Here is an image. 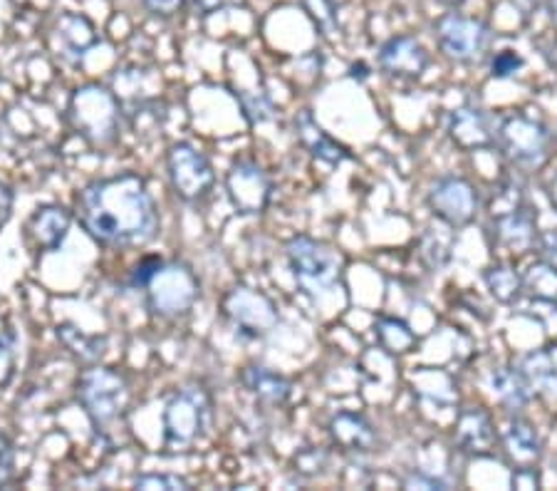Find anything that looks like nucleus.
Listing matches in <instances>:
<instances>
[{
  "instance_id": "423d86ee",
  "label": "nucleus",
  "mask_w": 557,
  "mask_h": 491,
  "mask_svg": "<svg viewBox=\"0 0 557 491\" xmlns=\"http://www.w3.org/2000/svg\"><path fill=\"white\" fill-rule=\"evenodd\" d=\"M436 38L446 58L469 65L486 58L493 35L488 25L475 17L448 13L436 23Z\"/></svg>"
},
{
  "instance_id": "aec40b11",
  "label": "nucleus",
  "mask_w": 557,
  "mask_h": 491,
  "mask_svg": "<svg viewBox=\"0 0 557 491\" xmlns=\"http://www.w3.org/2000/svg\"><path fill=\"white\" fill-rule=\"evenodd\" d=\"M503 442L510 457L523 467H530L541 459V437H537L535 427L523 422V419H513L503 432Z\"/></svg>"
},
{
  "instance_id": "bb28decb",
  "label": "nucleus",
  "mask_w": 557,
  "mask_h": 491,
  "mask_svg": "<svg viewBox=\"0 0 557 491\" xmlns=\"http://www.w3.org/2000/svg\"><path fill=\"white\" fill-rule=\"evenodd\" d=\"M486 283L493 296H496L500 303H510L518 298V293L523 291V285H520V275L513 271V268L508 266H493L488 268L486 273Z\"/></svg>"
},
{
  "instance_id": "c9c22d12",
  "label": "nucleus",
  "mask_w": 557,
  "mask_h": 491,
  "mask_svg": "<svg viewBox=\"0 0 557 491\" xmlns=\"http://www.w3.org/2000/svg\"><path fill=\"white\" fill-rule=\"evenodd\" d=\"M144 5L157 15H174L184 5V0H144Z\"/></svg>"
},
{
  "instance_id": "c756f323",
  "label": "nucleus",
  "mask_w": 557,
  "mask_h": 491,
  "mask_svg": "<svg viewBox=\"0 0 557 491\" xmlns=\"http://www.w3.org/2000/svg\"><path fill=\"white\" fill-rule=\"evenodd\" d=\"M525 62L523 58L518 56L513 50H500L496 58L491 62V75L498 77V79H506V77H513L520 67H523Z\"/></svg>"
},
{
  "instance_id": "c85d7f7f",
  "label": "nucleus",
  "mask_w": 557,
  "mask_h": 491,
  "mask_svg": "<svg viewBox=\"0 0 557 491\" xmlns=\"http://www.w3.org/2000/svg\"><path fill=\"white\" fill-rule=\"evenodd\" d=\"M520 207H525L523 204V192H520V186L516 182H506L500 184L496 192H493V199H491V213L493 219L503 217V213H510Z\"/></svg>"
},
{
  "instance_id": "412c9836",
  "label": "nucleus",
  "mask_w": 557,
  "mask_h": 491,
  "mask_svg": "<svg viewBox=\"0 0 557 491\" xmlns=\"http://www.w3.org/2000/svg\"><path fill=\"white\" fill-rule=\"evenodd\" d=\"M491 390L508 409H523L530 400L525 375L516 368H496L491 372Z\"/></svg>"
},
{
  "instance_id": "20e7f679",
  "label": "nucleus",
  "mask_w": 557,
  "mask_h": 491,
  "mask_svg": "<svg viewBox=\"0 0 557 491\" xmlns=\"http://www.w3.org/2000/svg\"><path fill=\"white\" fill-rule=\"evenodd\" d=\"M79 400H83L97 430L107 432V427L120 422L124 409H127L129 390L127 382L112 370H87L79 380Z\"/></svg>"
},
{
  "instance_id": "7ed1b4c3",
  "label": "nucleus",
  "mask_w": 557,
  "mask_h": 491,
  "mask_svg": "<svg viewBox=\"0 0 557 491\" xmlns=\"http://www.w3.org/2000/svg\"><path fill=\"white\" fill-rule=\"evenodd\" d=\"M211 400L201 388H186L169 402L164 413V440L169 450L191 446L209 430Z\"/></svg>"
},
{
  "instance_id": "58836bf2",
  "label": "nucleus",
  "mask_w": 557,
  "mask_h": 491,
  "mask_svg": "<svg viewBox=\"0 0 557 491\" xmlns=\"http://www.w3.org/2000/svg\"><path fill=\"white\" fill-rule=\"evenodd\" d=\"M188 5L194 8V11H199V13H203V15H209L213 8H219V3L221 0H186Z\"/></svg>"
},
{
  "instance_id": "b1692460",
  "label": "nucleus",
  "mask_w": 557,
  "mask_h": 491,
  "mask_svg": "<svg viewBox=\"0 0 557 491\" xmlns=\"http://www.w3.org/2000/svg\"><path fill=\"white\" fill-rule=\"evenodd\" d=\"M520 372L525 375L530 390L537 388L541 392H550L557 395V365L550 353H533L525 357Z\"/></svg>"
},
{
  "instance_id": "a878e982",
  "label": "nucleus",
  "mask_w": 557,
  "mask_h": 491,
  "mask_svg": "<svg viewBox=\"0 0 557 491\" xmlns=\"http://www.w3.org/2000/svg\"><path fill=\"white\" fill-rule=\"evenodd\" d=\"M454 236L448 229H426L424 238H421V256L431 268H442L448 256H451Z\"/></svg>"
},
{
  "instance_id": "473e14b6",
  "label": "nucleus",
  "mask_w": 557,
  "mask_h": 491,
  "mask_svg": "<svg viewBox=\"0 0 557 491\" xmlns=\"http://www.w3.org/2000/svg\"><path fill=\"white\" fill-rule=\"evenodd\" d=\"M13 467H15L13 444L8 442V437L0 434V487H5L8 481L13 479Z\"/></svg>"
},
{
  "instance_id": "37998d69",
  "label": "nucleus",
  "mask_w": 557,
  "mask_h": 491,
  "mask_svg": "<svg viewBox=\"0 0 557 491\" xmlns=\"http://www.w3.org/2000/svg\"><path fill=\"white\" fill-rule=\"evenodd\" d=\"M550 17H553V23L557 25V0H550Z\"/></svg>"
},
{
  "instance_id": "dca6fc26",
  "label": "nucleus",
  "mask_w": 557,
  "mask_h": 491,
  "mask_svg": "<svg viewBox=\"0 0 557 491\" xmlns=\"http://www.w3.org/2000/svg\"><path fill=\"white\" fill-rule=\"evenodd\" d=\"M493 440H496V432H493L488 415L481 413V409H469L458 419L456 442L463 452L475 454V457H486V454L493 452Z\"/></svg>"
},
{
  "instance_id": "a19ab883",
  "label": "nucleus",
  "mask_w": 557,
  "mask_h": 491,
  "mask_svg": "<svg viewBox=\"0 0 557 491\" xmlns=\"http://www.w3.org/2000/svg\"><path fill=\"white\" fill-rule=\"evenodd\" d=\"M547 196H550L553 209L557 211V174L550 179V184H547Z\"/></svg>"
},
{
  "instance_id": "4c0bfd02",
  "label": "nucleus",
  "mask_w": 557,
  "mask_h": 491,
  "mask_svg": "<svg viewBox=\"0 0 557 491\" xmlns=\"http://www.w3.org/2000/svg\"><path fill=\"white\" fill-rule=\"evenodd\" d=\"M11 209H13V196L8 192V186L0 182V226H3L8 217H11Z\"/></svg>"
},
{
  "instance_id": "9d476101",
  "label": "nucleus",
  "mask_w": 557,
  "mask_h": 491,
  "mask_svg": "<svg viewBox=\"0 0 557 491\" xmlns=\"http://www.w3.org/2000/svg\"><path fill=\"white\" fill-rule=\"evenodd\" d=\"M70 112L77 130L92 142L110 139L116 127V114H120L114 97L100 87L79 89L75 100H72Z\"/></svg>"
},
{
  "instance_id": "f257e3e1",
  "label": "nucleus",
  "mask_w": 557,
  "mask_h": 491,
  "mask_svg": "<svg viewBox=\"0 0 557 491\" xmlns=\"http://www.w3.org/2000/svg\"><path fill=\"white\" fill-rule=\"evenodd\" d=\"M77 213L87 234L104 246H141L159 231L154 199L137 174L89 184L77 196Z\"/></svg>"
},
{
  "instance_id": "f8f14e48",
  "label": "nucleus",
  "mask_w": 557,
  "mask_h": 491,
  "mask_svg": "<svg viewBox=\"0 0 557 491\" xmlns=\"http://www.w3.org/2000/svg\"><path fill=\"white\" fill-rule=\"evenodd\" d=\"M228 194L233 207L244 213H260L268 201H271V182L263 174V169H258L250 162H240L228 172Z\"/></svg>"
},
{
  "instance_id": "39448f33",
  "label": "nucleus",
  "mask_w": 557,
  "mask_h": 491,
  "mask_svg": "<svg viewBox=\"0 0 557 491\" xmlns=\"http://www.w3.org/2000/svg\"><path fill=\"white\" fill-rule=\"evenodd\" d=\"M496 142L510 162L525 169L541 167L550 151V134L528 114H510L500 122Z\"/></svg>"
},
{
  "instance_id": "72a5a7b5",
  "label": "nucleus",
  "mask_w": 557,
  "mask_h": 491,
  "mask_svg": "<svg viewBox=\"0 0 557 491\" xmlns=\"http://www.w3.org/2000/svg\"><path fill=\"white\" fill-rule=\"evenodd\" d=\"M161 266H164V263H161L159 258H144V261H141L137 268H134L132 283H134V285H139V289H147L149 281L154 279V275H157V271H159Z\"/></svg>"
},
{
  "instance_id": "4468645a",
  "label": "nucleus",
  "mask_w": 557,
  "mask_h": 491,
  "mask_svg": "<svg viewBox=\"0 0 557 491\" xmlns=\"http://www.w3.org/2000/svg\"><path fill=\"white\" fill-rule=\"evenodd\" d=\"M448 134H451L454 145L466 151L491 147L496 142V130L493 122L481 107H461L451 114L448 122Z\"/></svg>"
},
{
  "instance_id": "393cba45",
  "label": "nucleus",
  "mask_w": 557,
  "mask_h": 491,
  "mask_svg": "<svg viewBox=\"0 0 557 491\" xmlns=\"http://www.w3.org/2000/svg\"><path fill=\"white\" fill-rule=\"evenodd\" d=\"M376 337H380L382 347H386L389 353H409L417 343V335L411 333V328L392 318H382L376 323Z\"/></svg>"
},
{
  "instance_id": "c03bdc74",
  "label": "nucleus",
  "mask_w": 557,
  "mask_h": 491,
  "mask_svg": "<svg viewBox=\"0 0 557 491\" xmlns=\"http://www.w3.org/2000/svg\"><path fill=\"white\" fill-rule=\"evenodd\" d=\"M444 3H448V5H461V3H466V0H444Z\"/></svg>"
},
{
  "instance_id": "9b49d317",
  "label": "nucleus",
  "mask_w": 557,
  "mask_h": 491,
  "mask_svg": "<svg viewBox=\"0 0 557 491\" xmlns=\"http://www.w3.org/2000/svg\"><path fill=\"white\" fill-rule=\"evenodd\" d=\"M429 207L448 226H463L469 223L479 207V194L466 179L446 176L438 179L429 194Z\"/></svg>"
},
{
  "instance_id": "cd10ccee",
  "label": "nucleus",
  "mask_w": 557,
  "mask_h": 491,
  "mask_svg": "<svg viewBox=\"0 0 557 491\" xmlns=\"http://www.w3.org/2000/svg\"><path fill=\"white\" fill-rule=\"evenodd\" d=\"M58 33H60L62 40L72 42V48H75L79 56H83V50H87L95 40L92 25H89L85 17H79V15H62L60 25H58Z\"/></svg>"
},
{
  "instance_id": "f03ea898",
  "label": "nucleus",
  "mask_w": 557,
  "mask_h": 491,
  "mask_svg": "<svg viewBox=\"0 0 557 491\" xmlns=\"http://www.w3.org/2000/svg\"><path fill=\"white\" fill-rule=\"evenodd\" d=\"M287 261H290L295 281L302 285V291L312 293V296L335 289L339 275H343V258H339V254L314 238H293L287 244Z\"/></svg>"
},
{
  "instance_id": "6e6552de",
  "label": "nucleus",
  "mask_w": 557,
  "mask_h": 491,
  "mask_svg": "<svg viewBox=\"0 0 557 491\" xmlns=\"http://www.w3.org/2000/svg\"><path fill=\"white\" fill-rule=\"evenodd\" d=\"M147 289L151 308L161 316H182L199 298V283L186 266H161Z\"/></svg>"
},
{
  "instance_id": "a211bd4d",
  "label": "nucleus",
  "mask_w": 557,
  "mask_h": 491,
  "mask_svg": "<svg viewBox=\"0 0 557 491\" xmlns=\"http://www.w3.org/2000/svg\"><path fill=\"white\" fill-rule=\"evenodd\" d=\"M70 229V213L60 207L40 209L28 223V234L45 251H58Z\"/></svg>"
},
{
  "instance_id": "ea45409f",
  "label": "nucleus",
  "mask_w": 557,
  "mask_h": 491,
  "mask_svg": "<svg viewBox=\"0 0 557 491\" xmlns=\"http://www.w3.org/2000/svg\"><path fill=\"white\" fill-rule=\"evenodd\" d=\"M513 5H516L518 11L523 13V15H530V13L535 11L537 5H541V0H513Z\"/></svg>"
},
{
  "instance_id": "6ab92c4d",
  "label": "nucleus",
  "mask_w": 557,
  "mask_h": 491,
  "mask_svg": "<svg viewBox=\"0 0 557 491\" xmlns=\"http://www.w3.org/2000/svg\"><path fill=\"white\" fill-rule=\"evenodd\" d=\"M295 127L302 139V145L312 151V157H318L320 162L327 164H339L347 159V151L337 145L330 134L320 127L318 122L312 120L310 112H302L298 120H295Z\"/></svg>"
},
{
  "instance_id": "ddd939ff",
  "label": "nucleus",
  "mask_w": 557,
  "mask_h": 491,
  "mask_svg": "<svg viewBox=\"0 0 557 491\" xmlns=\"http://www.w3.org/2000/svg\"><path fill=\"white\" fill-rule=\"evenodd\" d=\"M380 65L389 75L419 77L429 67V52L417 38L399 35V38H392L382 45Z\"/></svg>"
},
{
  "instance_id": "e433bc0d",
  "label": "nucleus",
  "mask_w": 557,
  "mask_h": 491,
  "mask_svg": "<svg viewBox=\"0 0 557 491\" xmlns=\"http://www.w3.org/2000/svg\"><path fill=\"white\" fill-rule=\"evenodd\" d=\"M541 248L547 261L557 266V231H550V234L541 236Z\"/></svg>"
},
{
  "instance_id": "4be33fe9",
  "label": "nucleus",
  "mask_w": 557,
  "mask_h": 491,
  "mask_svg": "<svg viewBox=\"0 0 557 491\" xmlns=\"http://www.w3.org/2000/svg\"><path fill=\"white\" fill-rule=\"evenodd\" d=\"M244 385L256 397L271 402V405H283L290 397V382L283 375L271 372L268 368H248L244 372Z\"/></svg>"
},
{
  "instance_id": "79ce46f5",
  "label": "nucleus",
  "mask_w": 557,
  "mask_h": 491,
  "mask_svg": "<svg viewBox=\"0 0 557 491\" xmlns=\"http://www.w3.org/2000/svg\"><path fill=\"white\" fill-rule=\"evenodd\" d=\"M547 60H550V65L557 73V40L550 45V48H547Z\"/></svg>"
},
{
  "instance_id": "f3484780",
  "label": "nucleus",
  "mask_w": 557,
  "mask_h": 491,
  "mask_svg": "<svg viewBox=\"0 0 557 491\" xmlns=\"http://www.w3.org/2000/svg\"><path fill=\"white\" fill-rule=\"evenodd\" d=\"M332 442L343 446L345 452H370L374 444V430L362 415L339 413L330 422Z\"/></svg>"
},
{
  "instance_id": "7c9ffc66",
  "label": "nucleus",
  "mask_w": 557,
  "mask_h": 491,
  "mask_svg": "<svg viewBox=\"0 0 557 491\" xmlns=\"http://www.w3.org/2000/svg\"><path fill=\"white\" fill-rule=\"evenodd\" d=\"M15 353H13V335L0 333V385H5L13 375Z\"/></svg>"
},
{
  "instance_id": "f704fd0d",
  "label": "nucleus",
  "mask_w": 557,
  "mask_h": 491,
  "mask_svg": "<svg viewBox=\"0 0 557 491\" xmlns=\"http://www.w3.org/2000/svg\"><path fill=\"white\" fill-rule=\"evenodd\" d=\"M513 487H516V489H537V487H541V475H537V471H535L533 467L516 469Z\"/></svg>"
},
{
  "instance_id": "2f4dec72",
  "label": "nucleus",
  "mask_w": 557,
  "mask_h": 491,
  "mask_svg": "<svg viewBox=\"0 0 557 491\" xmlns=\"http://www.w3.org/2000/svg\"><path fill=\"white\" fill-rule=\"evenodd\" d=\"M137 489H188V481L172 475H147L137 479Z\"/></svg>"
},
{
  "instance_id": "0eeeda50",
  "label": "nucleus",
  "mask_w": 557,
  "mask_h": 491,
  "mask_svg": "<svg viewBox=\"0 0 557 491\" xmlns=\"http://www.w3.org/2000/svg\"><path fill=\"white\" fill-rule=\"evenodd\" d=\"M169 176L174 192L184 201H203L213 189V167L199 149L191 145H174L169 151Z\"/></svg>"
},
{
  "instance_id": "5701e85b",
  "label": "nucleus",
  "mask_w": 557,
  "mask_h": 491,
  "mask_svg": "<svg viewBox=\"0 0 557 491\" xmlns=\"http://www.w3.org/2000/svg\"><path fill=\"white\" fill-rule=\"evenodd\" d=\"M520 285L530 298L555 303L557 300V266L550 261H541L528 268V273L520 279Z\"/></svg>"
},
{
  "instance_id": "2eb2a0df",
  "label": "nucleus",
  "mask_w": 557,
  "mask_h": 491,
  "mask_svg": "<svg viewBox=\"0 0 557 491\" xmlns=\"http://www.w3.org/2000/svg\"><path fill=\"white\" fill-rule=\"evenodd\" d=\"M493 231H496V244L506 251L525 254L530 246H535V217L525 207L493 219Z\"/></svg>"
},
{
  "instance_id": "1a4fd4ad",
  "label": "nucleus",
  "mask_w": 557,
  "mask_h": 491,
  "mask_svg": "<svg viewBox=\"0 0 557 491\" xmlns=\"http://www.w3.org/2000/svg\"><path fill=\"white\" fill-rule=\"evenodd\" d=\"M223 312L246 337H263L277 326V310L263 293H256L250 289H236L231 291L226 300H223Z\"/></svg>"
}]
</instances>
